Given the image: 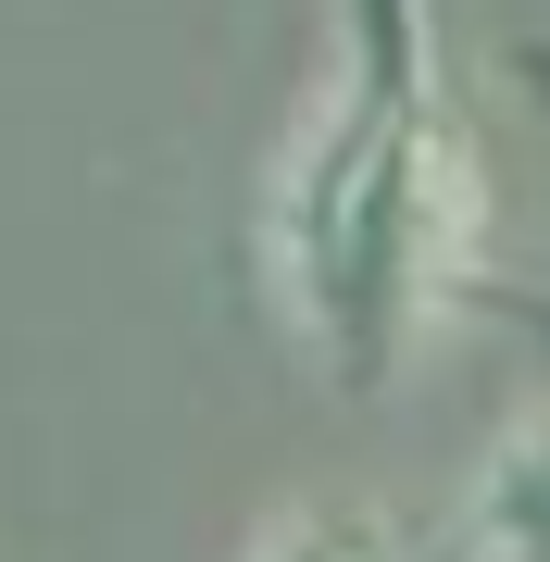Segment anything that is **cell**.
Listing matches in <instances>:
<instances>
[{
  "mask_svg": "<svg viewBox=\"0 0 550 562\" xmlns=\"http://www.w3.org/2000/svg\"><path fill=\"white\" fill-rule=\"evenodd\" d=\"M475 162L450 138L426 63H413V13L388 25L375 63L313 101V125L276 162V276L301 338L326 350V375L375 387L401 375V350L426 338L450 276L475 262Z\"/></svg>",
  "mask_w": 550,
  "mask_h": 562,
  "instance_id": "cell-1",
  "label": "cell"
},
{
  "mask_svg": "<svg viewBox=\"0 0 550 562\" xmlns=\"http://www.w3.org/2000/svg\"><path fill=\"white\" fill-rule=\"evenodd\" d=\"M463 538H475V562H550V413L513 425V438L475 462Z\"/></svg>",
  "mask_w": 550,
  "mask_h": 562,
  "instance_id": "cell-2",
  "label": "cell"
},
{
  "mask_svg": "<svg viewBox=\"0 0 550 562\" xmlns=\"http://www.w3.org/2000/svg\"><path fill=\"white\" fill-rule=\"evenodd\" d=\"M250 562H426L401 538L388 513H350V501H313V513H288V525H263V550Z\"/></svg>",
  "mask_w": 550,
  "mask_h": 562,
  "instance_id": "cell-3",
  "label": "cell"
}]
</instances>
